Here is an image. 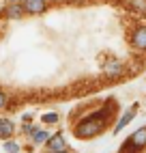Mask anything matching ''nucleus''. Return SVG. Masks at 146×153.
<instances>
[{"label":"nucleus","mask_w":146,"mask_h":153,"mask_svg":"<svg viewBox=\"0 0 146 153\" xmlns=\"http://www.w3.org/2000/svg\"><path fill=\"white\" fill-rule=\"evenodd\" d=\"M24 11H26V9H24V2L9 4V7H7V17H9V19H19V17L24 15Z\"/></svg>","instance_id":"5"},{"label":"nucleus","mask_w":146,"mask_h":153,"mask_svg":"<svg viewBox=\"0 0 146 153\" xmlns=\"http://www.w3.org/2000/svg\"><path fill=\"white\" fill-rule=\"evenodd\" d=\"M133 45L138 50H146V26L135 28V33H133Z\"/></svg>","instance_id":"3"},{"label":"nucleus","mask_w":146,"mask_h":153,"mask_svg":"<svg viewBox=\"0 0 146 153\" xmlns=\"http://www.w3.org/2000/svg\"><path fill=\"white\" fill-rule=\"evenodd\" d=\"M103 74H105L108 78H118V76H122V65L118 63V58L105 60V65H103Z\"/></svg>","instance_id":"2"},{"label":"nucleus","mask_w":146,"mask_h":153,"mask_svg":"<svg viewBox=\"0 0 146 153\" xmlns=\"http://www.w3.org/2000/svg\"><path fill=\"white\" fill-rule=\"evenodd\" d=\"M47 145H49V153H54V151H62V149H67V142H65V138H62L60 134H56V136H52Z\"/></svg>","instance_id":"6"},{"label":"nucleus","mask_w":146,"mask_h":153,"mask_svg":"<svg viewBox=\"0 0 146 153\" xmlns=\"http://www.w3.org/2000/svg\"><path fill=\"white\" fill-rule=\"evenodd\" d=\"M4 151L7 153H17L19 151V145H17V142H4Z\"/></svg>","instance_id":"11"},{"label":"nucleus","mask_w":146,"mask_h":153,"mask_svg":"<svg viewBox=\"0 0 146 153\" xmlns=\"http://www.w3.org/2000/svg\"><path fill=\"white\" fill-rule=\"evenodd\" d=\"M54 153H69V151H67V149H62V151H54Z\"/></svg>","instance_id":"15"},{"label":"nucleus","mask_w":146,"mask_h":153,"mask_svg":"<svg viewBox=\"0 0 146 153\" xmlns=\"http://www.w3.org/2000/svg\"><path fill=\"white\" fill-rule=\"evenodd\" d=\"M32 140L37 142V145H41V142L49 140V134H47V131H35V134H32Z\"/></svg>","instance_id":"10"},{"label":"nucleus","mask_w":146,"mask_h":153,"mask_svg":"<svg viewBox=\"0 0 146 153\" xmlns=\"http://www.w3.org/2000/svg\"><path fill=\"white\" fill-rule=\"evenodd\" d=\"M24 9L28 13H43L45 11V0H24Z\"/></svg>","instance_id":"4"},{"label":"nucleus","mask_w":146,"mask_h":153,"mask_svg":"<svg viewBox=\"0 0 146 153\" xmlns=\"http://www.w3.org/2000/svg\"><path fill=\"white\" fill-rule=\"evenodd\" d=\"M133 117H135V106H133V108H129V110H127V112H125V114H122V117L118 119L116 127H114V134H118V131H120V129H122L125 125H127V123H129V121H131Z\"/></svg>","instance_id":"7"},{"label":"nucleus","mask_w":146,"mask_h":153,"mask_svg":"<svg viewBox=\"0 0 146 153\" xmlns=\"http://www.w3.org/2000/svg\"><path fill=\"white\" fill-rule=\"evenodd\" d=\"M7 101H9V99H7V95L2 93V91H0V110H2V108L7 106Z\"/></svg>","instance_id":"13"},{"label":"nucleus","mask_w":146,"mask_h":153,"mask_svg":"<svg viewBox=\"0 0 146 153\" xmlns=\"http://www.w3.org/2000/svg\"><path fill=\"white\" fill-rule=\"evenodd\" d=\"M43 121H45V123H56V121H58V114L49 112V114H45V117H43Z\"/></svg>","instance_id":"12"},{"label":"nucleus","mask_w":146,"mask_h":153,"mask_svg":"<svg viewBox=\"0 0 146 153\" xmlns=\"http://www.w3.org/2000/svg\"><path fill=\"white\" fill-rule=\"evenodd\" d=\"M13 134V123L7 119H0V138H9Z\"/></svg>","instance_id":"8"},{"label":"nucleus","mask_w":146,"mask_h":153,"mask_svg":"<svg viewBox=\"0 0 146 153\" xmlns=\"http://www.w3.org/2000/svg\"><path fill=\"white\" fill-rule=\"evenodd\" d=\"M131 140H133L138 147H144V145H146V127H140V129L131 136Z\"/></svg>","instance_id":"9"},{"label":"nucleus","mask_w":146,"mask_h":153,"mask_svg":"<svg viewBox=\"0 0 146 153\" xmlns=\"http://www.w3.org/2000/svg\"><path fill=\"white\" fill-rule=\"evenodd\" d=\"M103 125H105V119L101 117V112H95V114L86 117L75 127V136L77 138H92V136H97L99 131L103 129Z\"/></svg>","instance_id":"1"},{"label":"nucleus","mask_w":146,"mask_h":153,"mask_svg":"<svg viewBox=\"0 0 146 153\" xmlns=\"http://www.w3.org/2000/svg\"><path fill=\"white\" fill-rule=\"evenodd\" d=\"M24 131H26V134H35V125H24Z\"/></svg>","instance_id":"14"}]
</instances>
